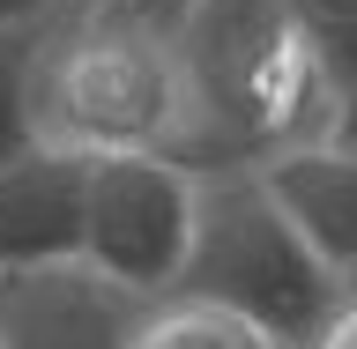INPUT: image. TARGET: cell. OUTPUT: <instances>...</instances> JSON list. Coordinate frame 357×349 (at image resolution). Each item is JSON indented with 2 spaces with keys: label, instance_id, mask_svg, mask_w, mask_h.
<instances>
[{
  "label": "cell",
  "instance_id": "1",
  "mask_svg": "<svg viewBox=\"0 0 357 349\" xmlns=\"http://www.w3.org/2000/svg\"><path fill=\"white\" fill-rule=\"evenodd\" d=\"M186 171H261L298 141H320L328 67L283 0H186L172 22Z\"/></svg>",
  "mask_w": 357,
  "mask_h": 349
},
{
  "label": "cell",
  "instance_id": "14",
  "mask_svg": "<svg viewBox=\"0 0 357 349\" xmlns=\"http://www.w3.org/2000/svg\"><path fill=\"white\" fill-rule=\"evenodd\" d=\"M112 8H134V15H149V22H164V30H172L186 0H112Z\"/></svg>",
  "mask_w": 357,
  "mask_h": 349
},
{
  "label": "cell",
  "instance_id": "15",
  "mask_svg": "<svg viewBox=\"0 0 357 349\" xmlns=\"http://www.w3.org/2000/svg\"><path fill=\"white\" fill-rule=\"evenodd\" d=\"M60 15H89V8H112V0H52Z\"/></svg>",
  "mask_w": 357,
  "mask_h": 349
},
{
  "label": "cell",
  "instance_id": "17",
  "mask_svg": "<svg viewBox=\"0 0 357 349\" xmlns=\"http://www.w3.org/2000/svg\"><path fill=\"white\" fill-rule=\"evenodd\" d=\"M0 349H8V342H0Z\"/></svg>",
  "mask_w": 357,
  "mask_h": 349
},
{
  "label": "cell",
  "instance_id": "12",
  "mask_svg": "<svg viewBox=\"0 0 357 349\" xmlns=\"http://www.w3.org/2000/svg\"><path fill=\"white\" fill-rule=\"evenodd\" d=\"M312 349H357V297L335 305V320L320 327V342H312Z\"/></svg>",
  "mask_w": 357,
  "mask_h": 349
},
{
  "label": "cell",
  "instance_id": "4",
  "mask_svg": "<svg viewBox=\"0 0 357 349\" xmlns=\"http://www.w3.org/2000/svg\"><path fill=\"white\" fill-rule=\"evenodd\" d=\"M194 223H201V171H186L178 156L164 149L89 156L82 261L105 283L134 297H172L194 261Z\"/></svg>",
  "mask_w": 357,
  "mask_h": 349
},
{
  "label": "cell",
  "instance_id": "3",
  "mask_svg": "<svg viewBox=\"0 0 357 349\" xmlns=\"http://www.w3.org/2000/svg\"><path fill=\"white\" fill-rule=\"evenodd\" d=\"M178 290L245 312L283 349H312L342 305V275L312 253V238L290 223L261 171H201L194 261Z\"/></svg>",
  "mask_w": 357,
  "mask_h": 349
},
{
  "label": "cell",
  "instance_id": "9",
  "mask_svg": "<svg viewBox=\"0 0 357 349\" xmlns=\"http://www.w3.org/2000/svg\"><path fill=\"white\" fill-rule=\"evenodd\" d=\"M38 60H45V22L38 30H0V171L45 149V111H38Z\"/></svg>",
  "mask_w": 357,
  "mask_h": 349
},
{
  "label": "cell",
  "instance_id": "7",
  "mask_svg": "<svg viewBox=\"0 0 357 349\" xmlns=\"http://www.w3.org/2000/svg\"><path fill=\"white\" fill-rule=\"evenodd\" d=\"M261 178L275 186V201L290 208V223L312 238V253L342 275V290L357 283V149L335 141H298L275 164H261Z\"/></svg>",
  "mask_w": 357,
  "mask_h": 349
},
{
  "label": "cell",
  "instance_id": "11",
  "mask_svg": "<svg viewBox=\"0 0 357 349\" xmlns=\"http://www.w3.org/2000/svg\"><path fill=\"white\" fill-rule=\"evenodd\" d=\"M320 141H335V149H357V67L328 89V119H320Z\"/></svg>",
  "mask_w": 357,
  "mask_h": 349
},
{
  "label": "cell",
  "instance_id": "6",
  "mask_svg": "<svg viewBox=\"0 0 357 349\" xmlns=\"http://www.w3.org/2000/svg\"><path fill=\"white\" fill-rule=\"evenodd\" d=\"M89 223V156L75 149H30L0 171V275H38V267L82 261Z\"/></svg>",
  "mask_w": 357,
  "mask_h": 349
},
{
  "label": "cell",
  "instance_id": "16",
  "mask_svg": "<svg viewBox=\"0 0 357 349\" xmlns=\"http://www.w3.org/2000/svg\"><path fill=\"white\" fill-rule=\"evenodd\" d=\"M342 297H357V283H350V290H342Z\"/></svg>",
  "mask_w": 357,
  "mask_h": 349
},
{
  "label": "cell",
  "instance_id": "2",
  "mask_svg": "<svg viewBox=\"0 0 357 349\" xmlns=\"http://www.w3.org/2000/svg\"><path fill=\"white\" fill-rule=\"evenodd\" d=\"M38 111L45 141L75 156L164 149L178 134V52L172 30L134 8H89V15L45 22L38 60Z\"/></svg>",
  "mask_w": 357,
  "mask_h": 349
},
{
  "label": "cell",
  "instance_id": "10",
  "mask_svg": "<svg viewBox=\"0 0 357 349\" xmlns=\"http://www.w3.org/2000/svg\"><path fill=\"white\" fill-rule=\"evenodd\" d=\"M283 8L298 15V30H305V45L320 52L328 89H335L357 67V0H283Z\"/></svg>",
  "mask_w": 357,
  "mask_h": 349
},
{
  "label": "cell",
  "instance_id": "5",
  "mask_svg": "<svg viewBox=\"0 0 357 349\" xmlns=\"http://www.w3.org/2000/svg\"><path fill=\"white\" fill-rule=\"evenodd\" d=\"M149 297L105 283L89 261L0 275V342L8 349H134Z\"/></svg>",
  "mask_w": 357,
  "mask_h": 349
},
{
  "label": "cell",
  "instance_id": "13",
  "mask_svg": "<svg viewBox=\"0 0 357 349\" xmlns=\"http://www.w3.org/2000/svg\"><path fill=\"white\" fill-rule=\"evenodd\" d=\"M60 8L52 0H0V30H38V22H52Z\"/></svg>",
  "mask_w": 357,
  "mask_h": 349
},
{
  "label": "cell",
  "instance_id": "8",
  "mask_svg": "<svg viewBox=\"0 0 357 349\" xmlns=\"http://www.w3.org/2000/svg\"><path fill=\"white\" fill-rule=\"evenodd\" d=\"M134 349H283L268 327H253L245 312L216 305V297H149L142 327H134Z\"/></svg>",
  "mask_w": 357,
  "mask_h": 349
}]
</instances>
